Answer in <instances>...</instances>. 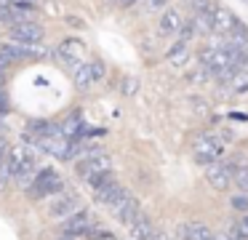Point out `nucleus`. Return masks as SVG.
I'll list each match as a JSON object with an SVG mask.
<instances>
[{
  "label": "nucleus",
  "instance_id": "nucleus-20",
  "mask_svg": "<svg viewBox=\"0 0 248 240\" xmlns=\"http://www.w3.org/2000/svg\"><path fill=\"white\" fill-rule=\"evenodd\" d=\"M8 155L3 158V163H0V195L8 190V181H14V171H11V160H8Z\"/></svg>",
  "mask_w": 248,
  "mask_h": 240
},
{
  "label": "nucleus",
  "instance_id": "nucleus-29",
  "mask_svg": "<svg viewBox=\"0 0 248 240\" xmlns=\"http://www.w3.org/2000/svg\"><path fill=\"white\" fill-rule=\"evenodd\" d=\"M240 69H246V72H248V48H246V53H243V67Z\"/></svg>",
  "mask_w": 248,
  "mask_h": 240
},
{
  "label": "nucleus",
  "instance_id": "nucleus-7",
  "mask_svg": "<svg viewBox=\"0 0 248 240\" xmlns=\"http://www.w3.org/2000/svg\"><path fill=\"white\" fill-rule=\"evenodd\" d=\"M184 24H187L184 11L179 8V5H168V8H163L160 16H157V35L173 37V35H179V30H182Z\"/></svg>",
  "mask_w": 248,
  "mask_h": 240
},
{
  "label": "nucleus",
  "instance_id": "nucleus-22",
  "mask_svg": "<svg viewBox=\"0 0 248 240\" xmlns=\"http://www.w3.org/2000/svg\"><path fill=\"white\" fill-rule=\"evenodd\" d=\"M230 206L235 208L237 213H248V192H240V195H232Z\"/></svg>",
  "mask_w": 248,
  "mask_h": 240
},
{
  "label": "nucleus",
  "instance_id": "nucleus-9",
  "mask_svg": "<svg viewBox=\"0 0 248 240\" xmlns=\"http://www.w3.org/2000/svg\"><path fill=\"white\" fill-rule=\"evenodd\" d=\"M8 37L16 43H43L46 37V30L43 24H38V21H22V24H14L11 30H8Z\"/></svg>",
  "mask_w": 248,
  "mask_h": 240
},
{
  "label": "nucleus",
  "instance_id": "nucleus-11",
  "mask_svg": "<svg viewBox=\"0 0 248 240\" xmlns=\"http://www.w3.org/2000/svg\"><path fill=\"white\" fill-rule=\"evenodd\" d=\"M237 27H240V19H237L230 8L219 5V8H216V14H214V35L216 37H227V35H232Z\"/></svg>",
  "mask_w": 248,
  "mask_h": 240
},
{
  "label": "nucleus",
  "instance_id": "nucleus-32",
  "mask_svg": "<svg viewBox=\"0 0 248 240\" xmlns=\"http://www.w3.org/2000/svg\"><path fill=\"white\" fill-rule=\"evenodd\" d=\"M243 224H246V227H248V216H243Z\"/></svg>",
  "mask_w": 248,
  "mask_h": 240
},
{
  "label": "nucleus",
  "instance_id": "nucleus-14",
  "mask_svg": "<svg viewBox=\"0 0 248 240\" xmlns=\"http://www.w3.org/2000/svg\"><path fill=\"white\" fill-rule=\"evenodd\" d=\"M166 62L171 64L173 69H184L189 62H192V51H189V46H187V43H179V40H176L171 48H168Z\"/></svg>",
  "mask_w": 248,
  "mask_h": 240
},
{
  "label": "nucleus",
  "instance_id": "nucleus-10",
  "mask_svg": "<svg viewBox=\"0 0 248 240\" xmlns=\"http://www.w3.org/2000/svg\"><path fill=\"white\" fill-rule=\"evenodd\" d=\"M205 181L214 187L216 192H227L232 187V174L224 165V160H216V163L205 165Z\"/></svg>",
  "mask_w": 248,
  "mask_h": 240
},
{
  "label": "nucleus",
  "instance_id": "nucleus-1",
  "mask_svg": "<svg viewBox=\"0 0 248 240\" xmlns=\"http://www.w3.org/2000/svg\"><path fill=\"white\" fill-rule=\"evenodd\" d=\"M59 192H64V179H62L54 168H40L38 176H35V181H32V187L27 190V195L32 197V200H51V197L59 195Z\"/></svg>",
  "mask_w": 248,
  "mask_h": 240
},
{
  "label": "nucleus",
  "instance_id": "nucleus-13",
  "mask_svg": "<svg viewBox=\"0 0 248 240\" xmlns=\"http://www.w3.org/2000/svg\"><path fill=\"white\" fill-rule=\"evenodd\" d=\"M128 235H131V240H152L155 238V224H152L150 213L141 211L139 216L128 224Z\"/></svg>",
  "mask_w": 248,
  "mask_h": 240
},
{
  "label": "nucleus",
  "instance_id": "nucleus-15",
  "mask_svg": "<svg viewBox=\"0 0 248 240\" xmlns=\"http://www.w3.org/2000/svg\"><path fill=\"white\" fill-rule=\"evenodd\" d=\"M179 238H192V240H216V232L205 227L203 222H184L179 227Z\"/></svg>",
  "mask_w": 248,
  "mask_h": 240
},
{
  "label": "nucleus",
  "instance_id": "nucleus-28",
  "mask_svg": "<svg viewBox=\"0 0 248 240\" xmlns=\"http://www.w3.org/2000/svg\"><path fill=\"white\" fill-rule=\"evenodd\" d=\"M152 240H171V235H166V232H155V238Z\"/></svg>",
  "mask_w": 248,
  "mask_h": 240
},
{
  "label": "nucleus",
  "instance_id": "nucleus-23",
  "mask_svg": "<svg viewBox=\"0 0 248 240\" xmlns=\"http://www.w3.org/2000/svg\"><path fill=\"white\" fill-rule=\"evenodd\" d=\"M187 78L192 80V83H205V80L211 78V72H208V69L203 67V64H195V69H192V72L187 75Z\"/></svg>",
  "mask_w": 248,
  "mask_h": 240
},
{
  "label": "nucleus",
  "instance_id": "nucleus-8",
  "mask_svg": "<svg viewBox=\"0 0 248 240\" xmlns=\"http://www.w3.org/2000/svg\"><path fill=\"white\" fill-rule=\"evenodd\" d=\"M96 227V216H93L88 208H80L78 213H72L70 219L62 222V232L75 235V238H88V232Z\"/></svg>",
  "mask_w": 248,
  "mask_h": 240
},
{
  "label": "nucleus",
  "instance_id": "nucleus-4",
  "mask_svg": "<svg viewBox=\"0 0 248 240\" xmlns=\"http://www.w3.org/2000/svg\"><path fill=\"white\" fill-rule=\"evenodd\" d=\"M83 208V200L80 195H75V192H59V195H54L48 200V219H54V222H64V219H70L72 213H78Z\"/></svg>",
  "mask_w": 248,
  "mask_h": 240
},
{
  "label": "nucleus",
  "instance_id": "nucleus-31",
  "mask_svg": "<svg viewBox=\"0 0 248 240\" xmlns=\"http://www.w3.org/2000/svg\"><path fill=\"white\" fill-rule=\"evenodd\" d=\"M96 240H118L115 235H104V238H96Z\"/></svg>",
  "mask_w": 248,
  "mask_h": 240
},
{
  "label": "nucleus",
  "instance_id": "nucleus-34",
  "mask_svg": "<svg viewBox=\"0 0 248 240\" xmlns=\"http://www.w3.org/2000/svg\"><path fill=\"white\" fill-rule=\"evenodd\" d=\"M109 3H115V0H109Z\"/></svg>",
  "mask_w": 248,
  "mask_h": 240
},
{
  "label": "nucleus",
  "instance_id": "nucleus-33",
  "mask_svg": "<svg viewBox=\"0 0 248 240\" xmlns=\"http://www.w3.org/2000/svg\"><path fill=\"white\" fill-rule=\"evenodd\" d=\"M179 240H192V238H179Z\"/></svg>",
  "mask_w": 248,
  "mask_h": 240
},
{
  "label": "nucleus",
  "instance_id": "nucleus-3",
  "mask_svg": "<svg viewBox=\"0 0 248 240\" xmlns=\"http://www.w3.org/2000/svg\"><path fill=\"white\" fill-rule=\"evenodd\" d=\"M192 152H195V160H198L200 165H211V163H216V160H221V155H224V142H221L219 136L205 131L195 139Z\"/></svg>",
  "mask_w": 248,
  "mask_h": 240
},
{
  "label": "nucleus",
  "instance_id": "nucleus-16",
  "mask_svg": "<svg viewBox=\"0 0 248 240\" xmlns=\"http://www.w3.org/2000/svg\"><path fill=\"white\" fill-rule=\"evenodd\" d=\"M216 14V11H214ZM214 14H208V11H198V14L189 16V24L195 27V32L198 35H214Z\"/></svg>",
  "mask_w": 248,
  "mask_h": 240
},
{
  "label": "nucleus",
  "instance_id": "nucleus-2",
  "mask_svg": "<svg viewBox=\"0 0 248 240\" xmlns=\"http://www.w3.org/2000/svg\"><path fill=\"white\" fill-rule=\"evenodd\" d=\"M78 163V176H80L83 181H93L99 179V176H107L112 174V158H109L107 152H96V155H83L80 160H75Z\"/></svg>",
  "mask_w": 248,
  "mask_h": 240
},
{
  "label": "nucleus",
  "instance_id": "nucleus-25",
  "mask_svg": "<svg viewBox=\"0 0 248 240\" xmlns=\"http://www.w3.org/2000/svg\"><path fill=\"white\" fill-rule=\"evenodd\" d=\"M168 3H171V0H141V8L150 11V14H155V11L168 8Z\"/></svg>",
  "mask_w": 248,
  "mask_h": 240
},
{
  "label": "nucleus",
  "instance_id": "nucleus-17",
  "mask_svg": "<svg viewBox=\"0 0 248 240\" xmlns=\"http://www.w3.org/2000/svg\"><path fill=\"white\" fill-rule=\"evenodd\" d=\"M72 78H75V85L80 91H86L88 85H93L96 80H93V67H91V59L88 62H83V64H78L75 69H72Z\"/></svg>",
  "mask_w": 248,
  "mask_h": 240
},
{
  "label": "nucleus",
  "instance_id": "nucleus-6",
  "mask_svg": "<svg viewBox=\"0 0 248 240\" xmlns=\"http://www.w3.org/2000/svg\"><path fill=\"white\" fill-rule=\"evenodd\" d=\"M141 213V206H139V197L134 195V192H128L125 190L123 192V197H120L115 206H109V216L115 219V222H120V224H125L128 227L131 222H134L136 216Z\"/></svg>",
  "mask_w": 248,
  "mask_h": 240
},
{
  "label": "nucleus",
  "instance_id": "nucleus-26",
  "mask_svg": "<svg viewBox=\"0 0 248 240\" xmlns=\"http://www.w3.org/2000/svg\"><path fill=\"white\" fill-rule=\"evenodd\" d=\"M120 91H123L125 96L139 94V80H136V78H123V85H120Z\"/></svg>",
  "mask_w": 248,
  "mask_h": 240
},
{
  "label": "nucleus",
  "instance_id": "nucleus-30",
  "mask_svg": "<svg viewBox=\"0 0 248 240\" xmlns=\"http://www.w3.org/2000/svg\"><path fill=\"white\" fill-rule=\"evenodd\" d=\"M54 240H75V235H67L64 232V235H59V238H54Z\"/></svg>",
  "mask_w": 248,
  "mask_h": 240
},
{
  "label": "nucleus",
  "instance_id": "nucleus-27",
  "mask_svg": "<svg viewBox=\"0 0 248 240\" xmlns=\"http://www.w3.org/2000/svg\"><path fill=\"white\" fill-rule=\"evenodd\" d=\"M11 5H24V8H35V0H11Z\"/></svg>",
  "mask_w": 248,
  "mask_h": 240
},
{
  "label": "nucleus",
  "instance_id": "nucleus-5",
  "mask_svg": "<svg viewBox=\"0 0 248 240\" xmlns=\"http://www.w3.org/2000/svg\"><path fill=\"white\" fill-rule=\"evenodd\" d=\"M56 56H59L70 69H75L78 64L88 62V48L80 37H67V40H62L59 46H56Z\"/></svg>",
  "mask_w": 248,
  "mask_h": 240
},
{
  "label": "nucleus",
  "instance_id": "nucleus-24",
  "mask_svg": "<svg viewBox=\"0 0 248 240\" xmlns=\"http://www.w3.org/2000/svg\"><path fill=\"white\" fill-rule=\"evenodd\" d=\"M216 8H219L216 0H192V14H198V11H208V14H214Z\"/></svg>",
  "mask_w": 248,
  "mask_h": 240
},
{
  "label": "nucleus",
  "instance_id": "nucleus-21",
  "mask_svg": "<svg viewBox=\"0 0 248 240\" xmlns=\"http://www.w3.org/2000/svg\"><path fill=\"white\" fill-rule=\"evenodd\" d=\"M195 37H198V32H195V27H192V24H189V19H187V24H184V27H182V30H179V35H176V40H179V43H187V46H189V43H192V40H195Z\"/></svg>",
  "mask_w": 248,
  "mask_h": 240
},
{
  "label": "nucleus",
  "instance_id": "nucleus-12",
  "mask_svg": "<svg viewBox=\"0 0 248 240\" xmlns=\"http://www.w3.org/2000/svg\"><path fill=\"white\" fill-rule=\"evenodd\" d=\"M123 192H125V187L120 184V181L115 179V174H112L102 187H99V190H93V197H96V200L102 203V206H107V208H109V206H115V203H118L120 197H123Z\"/></svg>",
  "mask_w": 248,
  "mask_h": 240
},
{
  "label": "nucleus",
  "instance_id": "nucleus-18",
  "mask_svg": "<svg viewBox=\"0 0 248 240\" xmlns=\"http://www.w3.org/2000/svg\"><path fill=\"white\" fill-rule=\"evenodd\" d=\"M219 232L224 235L227 240H248V227L243 224V219L240 222H227Z\"/></svg>",
  "mask_w": 248,
  "mask_h": 240
},
{
  "label": "nucleus",
  "instance_id": "nucleus-19",
  "mask_svg": "<svg viewBox=\"0 0 248 240\" xmlns=\"http://www.w3.org/2000/svg\"><path fill=\"white\" fill-rule=\"evenodd\" d=\"M227 85H230V94H246L248 91V72L246 69H237L235 78H232Z\"/></svg>",
  "mask_w": 248,
  "mask_h": 240
}]
</instances>
